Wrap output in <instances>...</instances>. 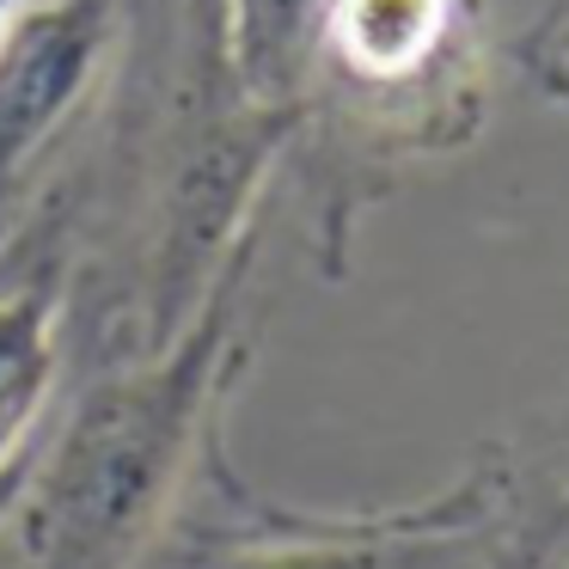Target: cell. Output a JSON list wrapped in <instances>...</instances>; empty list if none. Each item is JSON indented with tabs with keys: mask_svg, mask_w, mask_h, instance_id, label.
<instances>
[{
	"mask_svg": "<svg viewBox=\"0 0 569 569\" xmlns=\"http://www.w3.org/2000/svg\"><path fill=\"white\" fill-rule=\"evenodd\" d=\"M251 246L221 270L172 343L111 368L74 398L56 441L13 483L7 569H136L172 496L214 441L239 373V282Z\"/></svg>",
	"mask_w": 569,
	"mask_h": 569,
	"instance_id": "cell-1",
	"label": "cell"
},
{
	"mask_svg": "<svg viewBox=\"0 0 569 569\" xmlns=\"http://www.w3.org/2000/svg\"><path fill=\"white\" fill-rule=\"evenodd\" d=\"M307 80H325L373 129H398L410 148H447V123L466 136L478 117L471 0H319Z\"/></svg>",
	"mask_w": 569,
	"mask_h": 569,
	"instance_id": "cell-2",
	"label": "cell"
},
{
	"mask_svg": "<svg viewBox=\"0 0 569 569\" xmlns=\"http://www.w3.org/2000/svg\"><path fill=\"white\" fill-rule=\"evenodd\" d=\"M123 0H26L0 31V202L80 111L117 38Z\"/></svg>",
	"mask_w": 569,
	"mask_h": 569,
	"instance_id": "cell-3",
	"label": "cell"
},
{
	"mask_svg": "<svg viewBox=\"0 0 569 569\" xmlns=\"http://www.w3.org/2000/svg\"><path fill=\"white\" fill-rule=\"evenodd\" d=\"M56 325H62V295L50 276L0 288V508L13 496L43 417H50L56 368H62Z\"/></svg>",
	"mask_w": 569,
	"mask_h": 569,
	"instance_id": "cell-4",
	"label": "cell"
},
{
	"mask_svg": "<svg viewBox=\"0 0 569 569\" xmlns=\"http://www.w3.org/2000/svg\"><path fill=\"white\" fill-rule=\"evenodd\" d=\"M312 19H319V0H221L227 56H233L239 87L258 104L300 111Z\"/></svg>",
	"mask_w": 569,
	"mask_h": 569,
	"instance_id": "cell-5",
	"label": "cell"
},
{
	"mask_svg": "<svg viewBox=\"0 0 569 569\" xmlns=\"http://www.w3.org/2000/svg\"><path fill=\"white\" fill-rule=\"evenodd\" d=\"M532 74L545 80V87L557 92V99H569V0H563V13L551 19V26L532 38Z\"/></svg>",
	"mask_w": 569,
	"mask_h": 569,
	"instance_id": "cell-6",
	"label": "cell"
},
{
	"mask_svg": "<svg viewBox=\"0 0 569 569\" xmlns=\"http://www.w3.org/2000/svg\"><path fill=\"white\" fill-rule=\"evenodd\" d=\"M19 7H26V0H0V31H7V19H13Z\"/></svg>",
	"mask_w": 569,
	"mask_h": 569,
	"instance_id": "cell-7",
	"label": "cell"
},
{
	"mask_svg": "<svg viewBox=\"0 0 569 569\" xmlns=\"http://www.w3.org/2000/svg\"><path fill=\"white\" fill-rule=\"evenodd\" d=\"M563 569H569V563H563Z\"/></svg>",
	"mask_w": 569,
	"mask_h": 569,
	"instance_id": "cell-8",
	"label": "cell"
}]
</instances>
